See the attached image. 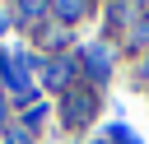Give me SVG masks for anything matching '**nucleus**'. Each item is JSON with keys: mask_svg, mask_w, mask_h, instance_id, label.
<instances>
[{"mask_svg": "<svg viewBox=\"0 0 149 144\" xmlns=\"http://www.w3.org/2000/svg\"><path fill=\"white\" fill-rule=\"evenodd\" d=\"M112 139H116V144H140V139H135V135H130L126 125H116V130H112Z\"/></svg>", "mask_w": 149, "mask_h": 144, "instance_id": "1", "label": "nucleus"}, {"mask_svg": "<svg viewBox=\"0 0 149 144\" xmlns=\"http://www.w3.org/2000/svg\"><path fill=\"white\" fill-rule=\"evenodd\" d=\"M135 37H140V42H149V19L140 23V33H135Z\"/></svg>", "mask_w": 149, "mask_h": 144, "instance_id": "2", "label": "nucleus"}, {"mask_svg": "<svg viewBox=\"0 0 149 144\" xmlns=\"http://www.w3.org/2000/svg\"><path fill=\"white\" fill-rule=\"evenodd\" d=\"M144 79H149V60H144Z\"/></svg>", "mask_w": 149, "mask_h": 144, "instance_id": "3", "label": "nucleus"}]
</instances>
